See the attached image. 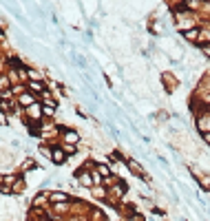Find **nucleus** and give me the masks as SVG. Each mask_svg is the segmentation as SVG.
Instances as JSON below:
<instances>
[{"label":"nucleus","instance_id":"f257e3e1","mask_svg":"<svg viewBox=\"0 0 210 221\" xmlns=\"http://www.w3.org/2000/svg\"><path fill=\"white\" fill-rule=\"evenodd\" d=\"M197 128L203 133V135H210V115H201L197 119Z\"/></svg>","mask_w":210,"mask_h":221},{"label":"nucleus","instance_id":"f03ea898","mask_svg":"<svg viewBox=\"0 0 210 221\" xmlns=\"http://www.w3.org/2000/svg\"><path fill=\"white\" fill-rule=\"evenodd\" d=\"M64 139H66L69 144H78V142H80V137H78L75 131H64Z\"/></svg>","mask_w":210,"mask_h":221},{"label":"nucleus","instance_id":"7ed1b4c3","mask_svg":"<svg viewBox=\"0 0 210 221\" xmlns=\"http://www.w3.org/2000/svg\"><path fill=\"white\" fill-rule=\"evenodd\" d=\"M53 161L55 164H64V151L62 148H55L53 151Z\"/></svg>","mask_w":210,"mask_h":221},{"label":"nucleus","instance_id":"20e7f679","mask_svg":"<svg viewBox=\"0 0 210 221\" xmlns=\"http://www.w3.org/2000/svg\"><path fill=\"white\" fill-rule=\"evenodd\" d=\"M184 36H186V40H193V42H195V40L199 38V29H188Z\"/></svg>","mask_w":210,"mask_h":221},{"label":"nucleus","instance_id":"39448f33","mask_svg":"<svg viewBox=\"0 0 210 221\" xmlns=\"http://www.w3.org/2000/svg\"><path fill=\"white\" fill-rule=\"evenodd\" d=\"M20 104H25V106H33L36 102H33V97H31V95H27V93H25V95H20Z\"/></svg>","mask_w":210,"mask_h":221},{"label":"nucleus","instance_id":"423d86ee","mask_svg":"<svg viewBox=\"0 0 210 221\" xmlns=\"http://www.w3.org/2000/svg\"><path fill=\"white\" fill-rule=\"evenodd\" d=\"M80 181H82L84 186H91V184H93V179H91L88 173H80Z\"/></svg>","mask_w":210,"mask_h":221},{"label":"nucleus","instance_id":"0eeeda50","mask_svg":"<svg viewBox=\"0 0 210 221\" xmlns=\"http://www.w3.org/2000/svg\"><path fill=\"white\" fill-rule=\"evenodd\" d=\"M31 91H36V93H44V84H42V82H31Z\"/></svg>","mask_w":210,"mask_h":221},{"label":"nucleus","instance_id":"6e6552de","mask_svg":"<svg viewBox=\"0 0 210 221\" xmlns=\"http://www.w3.org/2000/svg\"><path fill=\"white\" fill-rule=\"evenodd\" d=\"M40 113H42V111H40V106H38V104L29 106V115H31V117H40Z\"/></svg>","mask_w":210,"mask_h":221},{"label":"nucleus","instance_id":"1a4fd4ad","mask_svg":"<svg viewBox=\"0 0 210 221\" xmlns=\"http://www.w3.org/2000/svg\"><path fill=\"white\" fill-rule=\"evenodd\" d=\"M128 166H131V170H133V173H137V175H142V170H139V166H137L135 161H128Z\"/></svg>","mask_w":210,"mask_h":221},{"label":"nucleus","instance_id":"9d476101","mask_svg":"<svg viewBox=\"0 0 210 221\" xmlns=\"http://www.w3.org/2000/svg\"><path fill=\"white\" fill-rule=\"evenodd\" d=\"M98 175H104V177H106V175H108V168H106V166H98Z\"/></svg>","mask_w":210,"mask_h":221},{"label":"nucleus","instance_id":"9b49d317","mask_svg":"<svg viewBox=\"0 0 210 221\" xmlns=\"http://www.w3.org/2000/svg\"><path fill=\"white\" fill-rule=\"evenodd\" d=\"M53 199H55V201H64L66 197H64V195H60V192H55V195H53Z\"/></svg>","mask_w":210,"mask_h":221},{"label":"nucleus","instance_id":"f8f14e48","mask_svg":"<svg viewBox=\"0 0 210 221\" xmlns=\"http://www.w3.org/2000/svg\"><path fill=\"white\" fill-rule=\"evenodd\" d=\"M0 108H2V111H9V102H5V100H0Z\"/></svg>","mask_w":210,"mask_h":221},{"label":"nucleus","instance_id":"ddd939ff","mask_svg":"<svg viewBox=\"0 0 210 221\" xmlns=\"http://www.w3.org/2000/svg\"><path fill=\"white\" fill-rule=\"evenodd\" d=\"M203 53H206V55H208V58H210V44H208V46H206V49H203Z\"/></svg>","mask_w":210,"mask_h":221}]
</instances>
